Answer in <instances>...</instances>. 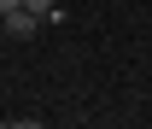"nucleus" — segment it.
<instances>
[{
  "label": "nucleus",
  "instance_id": "f03ea898",
  "mask_svg": "<svg viewBox=\"0 0 152 129\" xmlns=\"http://www.w3.org/2000/svg\"><path fill=\"white\" fill-rule=\"evenodd\" d=\"M23 6H29V12H41V18H47V12H53L58 0H23Z\"/></svg>",
  "mask_w": 152,
  "mask_h": 129
},
{
  "label": "nucleus",
  "instance_id": "7ed1b4c3",
  "mask_svg": "<svg viewBox=\"0 0 152 129\" xmlns=\"http://www.w3.org/2000/svg\"><path fill=\"white\" fill-rule=\"evenodd\" d=\"M12 6H23V0H0V18H6V12H12Z\"/></svg>",
  "mask_w": 152,
  "mask_h": 129
},
{
  "label": "nucleus",
  "instance_id": "f257e3e1",
  "mask_svg": "<svg viewBox=\"0 0 152 129\" xmlns=\"http://www.w3.org/2000/svg\"><path fill=\"white\" fill-rule=\"evenodd\" d=\"M41 24H47L41 12H29V6H12V12H6V35H12V41H29Z\"/></svg>",
  "mask_w": 152,
  "mask_h": 129
}]
</instances>
